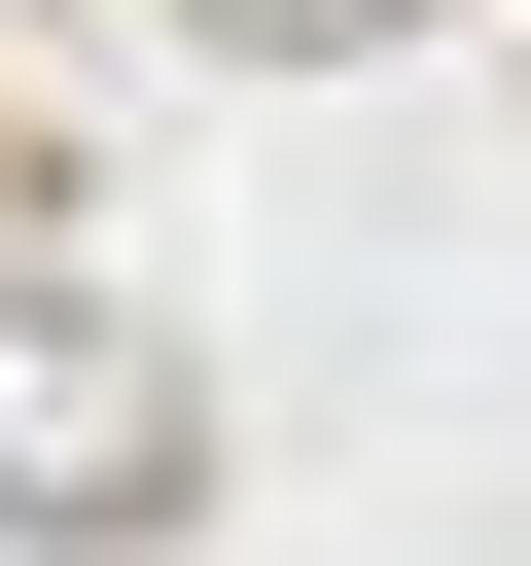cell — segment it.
<instances>
[{"label": "cell", "instance_id": "6da1fadb", "mask_svg": "<svg viewBox=\"0 0 531 566\" xmlns=\"http://www.w3.org/2000/svg\"><path fill=\"white\" fill-rule=\"evenodd\" d=\"M212 495V389H177V318H106V283H0V531H177Z\"/></svg>", "mask_w": 531, "mask_h": 566}, {"label": "cell", "instance_id": "7a4b0ae2", "mask_svg": "<svg viewBox=\"0 0 531 566\" xmlns=\"http://www.w3.org/2000/svg\"><path fill=\"white\" fill-rule=\"evenodd\" d=\"M212 35H283V71H319V35H425V0H212Z\"/></svg>", "mask_w": 531, "mask_h": 566}]
</instances>
